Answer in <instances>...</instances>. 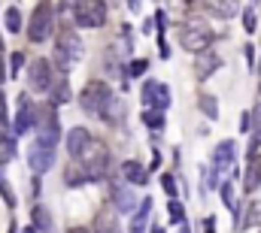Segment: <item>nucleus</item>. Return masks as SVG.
I'll list each match as a JSON object with an SVG mask.
<instances>
[{"mask_svg": "<svg viewBox=\"0 0 261 233\" xmlns=\"http://www.w3.org/2000/svg\"><path fill=\"white\" fill-rule=\"evenodd\" d=\"M85 55V46H82V40H79V34L73 31V27H64L61 34H58V40H55V67L61 70V76H67L79 61Z\"/></svg>", "mask_w": 261, "mask_h": 233, "instance_id": "1", "label": "nucleus"}, {"mask_svg": "<svg viewBox=\"0 0 261 233\" xmlns=\"http://www.w3.org/2000/svg\"><path fill=\"white\" fill-rule=\"evenodd\" d=\"M113 88L107 85V82H100V79H91L85 88H82V94H79V106L88 112V115H103L107 112V106L113 103Z\"/></svg>", "mask_w": 261, "mask_h": 233, "instance_id": "2", "label": "nucleus"}, {"mask_svg": "<svg viewBox=\"0 0 261 233\" xmlns=\"http://www.w3.org/2000/svg\"><path fill=\"white\" fill-rule=\"evenodd\" d=\"M76 164H82V170H85V176H88V182H103V179L110 176L113 158H110V149H107L103 142H94V139H91L88 152H85L82 161H76Z\"/></svg>", "mask_w": 261, "mask_h": 233, "instance_id": "3", "label": "nucleus"}, {"mask_svg": "<svg viewBox=\"0 0 261 233\" xmlns=\"http://www.w3.org/2000/svg\"><path fill=\"white\" fill-rule=\"evenodd\" d=\"M52 34H55V6L43 0V3H37L34 12H31V21H28V40H31V43H46Z\"/></svg>", "mask_w": 261, "mask_h": 233, "instance_id": "4", "label": "nucleus"}, {"mask_svg": "<svg viewBox=\"0 0 261 233\" xmlns=\"http://www.w3.org/2000/svg\"><path fill=\"white\" fill-rule=\"evenodd\" d=\"M179 40H182V49H186V52L200 55V52H206V49L213 46V31H210L206 21H200V18H189V21L182 24Z\"/></svg>", "mask_w": 261, "mask_h": 233, "instance_id": "5", "label": "nucleus"}, {"mask_svg": "<svg viewBox=\"0 0 261 233\" xmlns=\"http://www.w3.org/2000/svg\"><path fill=\"white\" fill-rule=\"evenodd\" d=\"M55 82V64L49 58H34L28 64V88L34 94H49Z\"/></svg>", "mask_w": 261, "mask_h": 233, "instance_id": "6", "label": "nucleus"}, {"mask_svg": "<svg viewBox=\"0 0 261 233\" xmlns=\"http://www.w3.org/2000/svg\"><path fill=\"white\" fill-rule=\"evenodd\" d=\"M140 100L146 109H155V112H167L173 97H170V88L161 82V79H146L143 88H140Z\"/></svg>", "mask_w": 261, "mask_h": 233, "instance_id": "7", "label": "nucleus"}, {"mask_svg": "<svg viewBox=\"0 0 261 233\" xmlns=\"http://www.w3.org/2000/svg\"><path fill=\"white\" fill-rule=\"evenodd\" d=\"M234 158H237V142L234 139H222L213 152V167H210V188H219L222 185V173L234 167Z\"/></svg>", "mask_w": 261, "mask_h": 233, "instance_id": "8", "label": "nucleus"}, {"mask_svg": "<svg viewBox=\"0 0 261 233\" xmlns=\"http://www.w3.org/2000/svg\"><path fill=\"white\" fill-rule=\"evenodd\" d=\"M107 3L103 0H76V9H73V21L79 27H103L107 21Z\"/></svg>", "mask_w": 261, "mask_h": 233, "instance_id": "9", "label": "nucleus"}, {"mask_svg": "<svg viewBox=\"0 0 261 233\" xmlns=\"http://www.w3.org/2000/svg\"><path fill=\"white\" fill-rule=\"evenodd\" d=\"M37 112H40V106L31 103L28 94H18V112H15V121H12V133H15V136L31 133V130L37 127Z\"/></svg>", "mask_w": 261, "mask_h": 233, "instance_id": "10", "label": "nucleus"}, {"mask_svg": "<svg viewBox=\"0 0 261 233\" xmlns=\"http://www.w3.org/2000/svg\"><path fill=\"white\" fill-rule=\"evenodd\" d=\"M28 167L34 170V176L49 173V170L55 167V149H49V145H40V142H34V145L28 149Z\"/></svg>", "mask_w": 261, "mask_h": 233, "instance_id": "11", "label": "nucleus"}, {"mask_svg": "<svg viewBox=\"0 0 261 233\" xmlns=\"http://www.w3.org/2000/svg\"><path fill=\"white\" fill-rule=\"evenodd\" d=\"M110 197H113V206L122 212V215H134V209H137V194H134V188H130L128 182H113V191H110Z\"/></svg>", "mask_w": 261, "mask_h": 233, "instance_id": "12", "label": "nucleus"}, {"mask_svg": "<svg viewBox=\"0 0 261 233\" xmlns=\"http://www.w3.org/2000/svg\"><path fill=\"white\" fill-rule=\"evenodd\" d=\"M88 145H91V133L85 127H70V133H67V155L73 161H82V155L88 152Z\"/></svg>", "mask_w": 261, "mask_h": 233, "instance_id": "13", "label": "nucleus"}, {"mask_svg": "<svg viewBox=\"0 0 261 233\" xmlns=\"http://www.w3.org/2000/svg\"><path fill=\"white\" fill-rule=\"evenodd\" d=\"M222 64H225V61L219 58L216 52H210V49H206V52H200V55L195 58V76L203 82V79H210L216 70H222Z\"/></svg>", "mask_w": 261, "mask_h": 233, "instance_id": "14", "label": "nucleus"}, {"mask_svg": "<svg viewBox=\"0 0 261 233\" xmlns=\"http://www.w3.org/2000/svg\"><path fill=\"white\" fill-rule=\"evenodd\" d=\"M122 179L128 182L130 188H137V185H146L149 182V170L140 161H122Z\"/></svg>", "mask_w": 261, "mask_h": 233, "instance_id": "15", "label": "nucleus"}, {"mask_svg": "<svg viewBox=\"0 0 261 233\" xmlns=\"http://www.w3.org/2000/svg\"><path fill=\"white\" fill-rule=\"evenodd\" d=\"M149 215H152V197H146L137 209H134V215H130V233H143V230H149L146 224H149Z\"/></svg>", "mask_w": 261, "mask_h": 233, "instance_id": "16", "label": "nucleus"}, {"mask_svg": "<svg viewBox=\"0 0 261 233\" xmlns=\"http://www.w3.org/2000/svg\"><path fill=\"white\" fill-rule=\"evenodd\" d=\"M261 188V155L255 158H249V164H246V173H243V191H258Z\"/></svg>", "mask_w": 261, "mask_h": 233, "instance_id": "17", "label": "nucleus"}, {"mask_svg": "<svg viewBox=\"0 0 261 233\" xmlns=\"http://www.w3.org/2000/svg\"><path fill=\"white\" fill-rule=\"evenodd\" d=\"M206 9L216 18H234L240 12V0H206Z\"/></svg>", "mask_w": 261, "mask_h": 233, "instance_id": "18", "label": "nucleus"}, {"mask_svg": "<svg viewBox=\"0 0 261 233\" xmlns=\"http://www.w3.org/2000/svg\"><path fill=\"white\" fill-rule=\"evenodd\" d=\"M18 155V145H15V136L6 130V127H0V167L3 164H9L12 158Z\"/></svg>", "mask_w": 261, "mask_h": 233, "instance_id": "19", "label": "nucleus"}, {"mask_svg": "<svg viewBox=\"0 0 261 233\" xmlns=\"http://www.w3.org/2000/svg\"><path fill=\"white\" fill-rule=\"evenodd\" d=\"M49 100H52V106H61L70 100V82H67V76H58L55 82H52V88H49Z\"/></svg>", "mask_w": 261, "mask_h": 233, "instance_id": "20", "label": "nucleus"}, {"mask_svg": "<svg viewBox=\"0 0 261 233\" xmlns=\"http://www.w3.org/2000/svg\"><path fill=\"white\" fill-rule=\"evenodd\" d=\"M31 224L37 227V233H52V212L46 206H34L31 212Z\"/></svg>", "mask_w": 261, "mask_h": 233, "instance_id": "21", "label": "nucleus"}, {"mask_svg": "<svg viewBox=\"0 0 261 233\" xmlns=\"http://www.w3.org/2000/svg\"><path fill=\"white\" fill-rule=\"evenodd\" d=\"M64 185H67V188L88 185V176H85V170H82V167H76V164L70 167V164H67V170H64Z\"/></svg>", "mask_w": 261, "mask_h": 233, "instance_id": "22", "label": "nucleus"}, {"mask_svg": "<svg viewBox=\"0 0 261 233\" xmlns=\"http://www.w3.org/2000/svg\"><path fill=\"white\" fill-rule=\"evenodd\" d=\"M3 24H6L9 34H21V9L18 6H9L3 12Z\"/></svg>", "mask_w": 261, "mask_h": 233, "instance_id": "23", "label": "nucleus"}, {"mask_svg": "<svg viewBox=\"0 0 261 233\" xmlns=\"http://www.w3.org/2000/svg\"><path fill=\"white\" fill-rule=\"evenodd\" d=\"M249 227H261V200H249V212H246V221H243L240 233L249 230Z\"/></svg>", "mask_w": 261, "mask_h": 233, "instance_id": "24", "label": "nucleus"}, {"mask_svg": "<svg viewBox=\"0 0 261 233\" xmlns=\"http://www.w3.org/2000/svg\"><path fill=\"white\" fill-rule=\"evenodd\" d=\"M197 106H200V112L206 118H219V100L213 94H200L197 97Z\"/></svg>", "mask_w": 261, "mask_h": 233, "instance_id": "25", "label": "nucleus"}, {"mask_svg": "<svg viewBox=\"0 0 261 233\" xmlns=\"http://www.w3.org/2000/svg\"><path fill=\"white\" fill-rule=\"evenodd\" d=\"M100 118H103V121H110V124H119V121L125 118V106H122V100H119V97H113V103L107 106V112H103Z\"/></svg>", "mask_w": 261, "mask_h": 233, "instance_id": "26", "label": "nucleus"}, {"mask_svg": "<svg viewBox=\"0 0 261 233\" xmlns=\"http://www.w3.org/2000/svg\"><path fill=\"white\" fill-rule=\"evenodd\" d=\"M219 194H222V203L237 215V200H234V182H222L219 185Z\"/></svg>", "mask_w": 261, "mask_h": 233, "instance_id": "27", "label": "nucleus"}, {"mask_svg": "<svg viewBox=\"0 0 261 233\" xmlns=\"http://www.w3.org/2000/svg\"><path fill=\"white\" fill-rule=\"evenodd\" d=\"M143 124H146V127H152V130H161V127H164V112L143 109Z\"/></svg>", "mask_w": 261, "mask_h": 233, "instance_id": "28", "label": "nucleus"}, {"mask_svg": "<svg viewBox=\"0 0 261 233\" xmlns=\"http://www.w3.org/2000/svg\"><path fill=\"white\" fill-rule=\"evenodd\" d=\"M0 197H3V203H6L9 209H15V191L9 188V182H6L3 170H0Z\"/></svg>", "mask_w": 261, "mask_h": 233, "instance_id": "29", "label": "nucleus"}, {"mask_svg": "<svg viewBox=\"0 0 261 233\" xmlns=\"http://www.w3.org/2000/svg\"><path fill=\"white\" fill-rule=\"evenodd\" d=\"M167 212H170V224H182V218H186V212H182V203L173 197L170 203H167Z\"/></svg>", "mask_w": 261, "mask_h": 233, "instance_id": "30", "label": "nucleus"}, {"mask_svg": "<svg viewBox=\"0 0 261 233\" xmlns=\"http://www.w3.org/2000/svg\"><path fill=\"white\" fill-rule=\"evenodd\" d=\"M255 27H258L255 9H243V31H246V34H255Z\"/></svg>", "mask_w": 261, "mask_h": 233, "instance_id": "31", "label": "nucleus"}, {"mask_svg": "<svg viewBox=\"0 0 261 233\" xmlns=\"http://www.w3.org/2000/svg\"><path fill=\"white\" fill-rule=\"evenodd\" d=\"M255 155H261V127H255V133L249 139V149H246V158H255Z\"/></svg>", "mask_w": 261, "mask_h": 233, "instance_id": "32", "label": "nucleus"}, {"mask_svg": "<svg viewBox=\"0 0 261 233\" xmlns=\"http://www.w3.org/2000/svg\"><path fill=\"white\" fill-rule=\"evenodd\" d=\"M149 70V58H134V64L128 67V76H143Z\"/></svg>", "mask_w": 261, "mask_h": 233, "instance_id": "33", "label": "nucleus"}, {"mask_svg": "<svg viewBox=\"0 0 261 233\" xmlns=\"http://www.w3.org/2000/svg\"><path fill=\"white\" fill-rule=\"evenodd\" d=\"M161 188H164V194H170V200L176 197V179L170 173H161Z\"/></svg>", "mask_w": 261, "mask_h": 233, "instance_id": "34", "label": "nucleus"}, {"mask_svg": "<svg viewBox=\"0 0 261 233\" xmlns=\"http://www.w3.org/2000/svg\"><path fill=\"white\" fill-rule=\"evenodd\" d=\"M21 67H24V55H21V52H12V55H9V76H18Z\"/></svg>", "mask_w": 261, "mask_h": 233, "instance_id": "35", "label": "nucleus"}, {"mask_svg": "<svg viewBox=\"0 0 261 233\" xmlns=\"http://www.w3.org/2000/svg\"><path fill=\"white\" fill-rule=\"evenodd\" d=\"M73 9H76V0H58L55 15H73Z\"/></svg>", "mask_w": 261, "mask_h": 233, "instance_id": "36", "label": "nucleus"}, {"mask_svg": "<svg viewBox=\"0 0 261 233\" xmlns=\"http://www.w3.org/2000/svg\"><path fill=\"white\" fill-rule=\"evenodd\" d=\"M155 37H158V55L167 61V58H170V46H167V37H164V34H155Z\"/></svg>", "mask_w": 261, "mask_h": 233, "instance_id": "37", "label": "nucleus"}, {"mask_svg": "<svg viewBox=\"0 0 261 233\" xmlns=\"http://www.w3.org/2000/svg\"><path fill=\"white\" fill-rule=\"evenodd\" d=\"M155 27H158V34H167V15H164V9L155 12Z\"/></svg>", "mask_w": 261, "mask_h": 233, "instance_id": "38", "label": "nucleus"}, {"mask_svg": "<svg viewBox=\"0 0 261 233\" xmlns=\"http://www.w3.org/2000/svg\"><path fill=\"white\" fill-rule=\"evenodd\" d=\"M243 55H246V64H249V67H255V64H258V58H255V46H252V43H246V46H243Z\"/></svg>", "mask_w": 261, "mask_h": 233, "instance_id": "39", "label": "nucleus"}, {"mask_svg": "<svg viewBox=\"0 0 261 233\" xmlns=\"http://www.w3.org/2000/svg\"><path fill=\"white\" fill-rule=\"evenodd\" d=\"M6 118H9V109H6V94L0 91V124H6Z\"/></svg>", "mask_w": 261, "mask_h": 233, "instance_id": "40", "label": "nucleus"}, {"mask_svg": "<svg viewBox=\"0 0 261 233\" xmlns=\"http://www.w3.org/2000/svg\"><path fill=\"white\" fill-rule=\"evenodd\" d=\"M249 124H252V112H243L240 115V133H249Z\"/></svg>", "mask_w": 261, "mask_h": 233, "instance_id": "41", "label": "nucleus"}, {"mask_svg": "<svg viewBox=\"0 0 261 233\" xmlns=\"http://www.w3.org/2000/svg\"><path fill=\"white\" fill-rule=\"evenodd\" d=\"M97 233H119V227H116L113 221H100V224H97Z\"/></svg>", "mask_w": 261, "mask_h": 233, "instance_id": "42", "label": "nucleus"}, {"mask_svg": "<svg viewBox=\"0 0 261 233\" xmlns=\"http://www.w3.org/2000/svg\"><path fill=\"white\" fill-rule=\"evenodd\" d=\"M203 233H216V218H203Z\"/></svg>", "mask_w": 261, "mask_h": 233, "instance_id": "43", "label": "nucleus"}, {"mask_svg": "<svg viewBox=\"0 0 261 233\" xmlns=\"http://www.w3.org/2000/svg\"><path fill=\"white\" fill-rule=\"evenodd\" d=\"M149 233H167V227H161V224H152V227H149Z\"/></svg>", "mask_w": 261, "mask_h": 233, "instance_id": "44", "label": "nucleus"}, {"mask_svg": "<svg viewBox=\"0 0 261 233\" xmlns=\"http://www.w3.org/2000/svg\"><path fill=\"white\" fill-rule=\"evenodd\" d=\"M67 233H91V230H88V227H70Z\"/></svg>", "mask_w": 261, "mask_h": 233, "instance_id": "45", "label": "nucleus"}, {"mask_svg": "<svg viewBox=\"0 0 261 233\" xmlns=\"http://www.w3.org/2000/svg\"><path fill=\"white\" fill-rule=\"evenodd\" d=\"M130 3V9H137V12H140V0H128Z\"/></svg>", "mask_w": 261, "mask_h": 233, "instance_id": "46", "label": "nucleus"}, {"mask_svg": "<svg viewBox=\"0 0 261 233\" xmlns=\"http://www.w3.org/2000/svg\"><path fill=\"white\" fill-rule=\"evenodd\" d=\"M6 79V70H3V58H0V82Z\"/></svg>", "mask_w": 261, "mask_h": 233, "instance_id": "47", "label": "nucleus"}, {"mask_svg": "<svg viewBox=\"0 0 261 233\" xmlns=\"http://www.w3.org/2000/svg\"><path fill=\"white\" fill-rule=\"evenodd\" d=\"M255 121H258V127H261V106L255 109Z\"/></svg>", "mask_w": 261, "mask_h": 233, "instance_id": "48", "label": "nucleus"}, {"mask_svg": "<svg viewBox=\"0 0 261 233\" xmlns=\"http://www.w3.org/2000/svg\"><path fill=\"white\" fill-rule=\"evenodd\" d=\"M21 233H37V227H34V224H31V227H24V230Z\"/></svg>", "mask_w": 261, "mask_h": 233, "instance_id": "49", "label": "nucleus"}, {"mask_svg": "<svg viewBox=\"0 0 261 233\" xmlns=\"http://www.w3.org/2000/svg\"><path fill=\"white\" fill-rule=\"evenodd\" d=\"M179 233H189V227H182V230H179Z\"/></svg>", "mask_w": 261, "mask_h": 233, "instance_id": "50", "label": "nucleus"}, {"mask_svg": "<svg viewBox=\"0 0 261 233\" xmlns=\"http://www.w3.org/2000/svg\"><path fill=\"white\" fill-rule=\"evenodd\" d=\"M258 94H261V82H258Z\"/></svg>", "mask_w": 261, "mask_h": 233, "instance_id": "51", "label": "nucleus"}, {"mask_svg": "<svg viewBox=\"0 0 261 233\" xmlns=\"http://www.w3.org/2000/svg\"><path fill=\"white\" fill-rule=\"evenodd\" d=\"M186 3H195V0H186Z\"/></svg>", "mask_w": 261, "mask_h": 233, "instance_id": "52", "label": "nucleus"}, {"mask_svg": "<svg viewBox=\"0 0 261 233\" xmlns=\"http://www.w3.org/2000/svg\"><path fill=\"white\" fill-rule=\"evenodd\" d=\"M258 67H261V61H258Z\"/></svg>", "mask_w": 261, "mask_h": 233, "instance_id": "53", "label": "nucleus"}]
</instances>
